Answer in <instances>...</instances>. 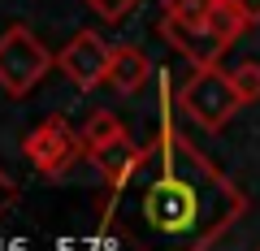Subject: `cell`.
I'll return each instance as SVG.
<instances>
[{"label":"cell","instance_id":"cell-1","mask_svg":"<svg viewBox=\"0 0 260 251\" xmlns=\"http://www.w3.org/2000/svg\"><path fill=\"white\" fill-rule=\"evenodd\" d=\"M243 208V191L165 113L160 134L113 186L104 221L135 251H208Z\"/></svg>","mask_w":260,"mask_h":251},{"label":"cell","instance_id":"cell-2","mask_svg":"<svg viewBox=\"0 0 260 251\" xmlns=\"http://www.w3.org/2000/svg\"><path fill=\"white\" fill-rule=\"evenodd\" d=\"M243 104L247 100L234 87V74H225L217 65H195V74H186V83L178 87V109L200 130H221Z\"/></svg>","mask_w":260,"mask_h":251},{"label":"cell","instance_id":"cell-3","mask_svg":"<svg viewBox=\"0 0 260 251\" xmlns=\"http://www.w3.org/2000/svg\"><path fill=\"white\" fill-rule=\"evenodd\" d=\"M52 65V52L39 44V35L30 26H9L0 35V91L22 100V95L35 91V83L48 74Z\"/></svg>","mask_w":260,"mask_h":251},{"label":"cell","instance_id":"cell-4","mask_svg":"<svg viewBox=\"0 0 260 251\" xmlns=\"http://www.w3.org/2000/svg\"><path fill=\"white\" fill-rule=\"evenodd\" d=\"M22 156L35 165V173L65 177L78 160L87 156V143H83V134H78L65 117H48V121H39L35 130H26V139H22Z\"/></svg>","mask_w":260,"mask_h":251},{"label":"cell","instance_id":"cell-5","mask_svg":"<svg viewBox=\"0 0 260 251\" xmlns=\"http://www.w3.org/2000/svg\"><path fill=\"white\" fill-rule=\"evenodd\" d=\"M109 61H113V48L104 44L95 30H78V35L56 52L61 74L70 78L78 91H95V87H104V78H109Z\"/></svg>","mask_w":260,"mask_h":251},{"label":"cell","instance_id":"cell-6","mask_svg":"<svg viewBox=\"0 0 260 251\" xmlns=\"http://www.w3.org/2000/svg\"><path fill=\"white\" fill-rule=\"evenodd\" d=\"M160 35L174 44V52H182L191 65H217V56L225 52L213 39V30L204 22H178V18H160Z\"/></svg>","mask_w":260,"mask_h":251},{"label":"cell","instance_id":"cell-7","mask_svg":"<svg viewBox=\"0 0 260 251\" xmlns=\"http://www.w3.org/2000/svg\"><path fill=\"white\" fill-rule=\"evenodd\" d=\"M148 78H152V61H148L135 44H117V48H113L109 78H104L109 91H117V95H139L143 87H148Z\"/></svg>","mask_w":260,"mask_h":251},{"label":"cell","instance_id":"cell-8","mask_svg":"<svg viewBox=\"0 0 260 251\" xmlns=\"http://www.w3.org/2000/svg\"><path fill=\"white\" fill-rule=\"evenodd\" d=\"M139 152H143V148H135V143H130V134H117V139H109V143H100V148H91V152H87V160L100 169V177L109 182V191H113V186H117L121 177L135 169Z\"/></svg>","mask_w":260,"mask_h":251},{"label":"cell","instance_id":"cell-9","mask_svg":"<svg viewBox=\"0 0 260 251\" xmlns=\"http://www.w3.org/2000/svg\"><path fill=\"white\" fill-rule=\"evenodd\" d=\"M204 26L213 30V39H217V44H221V48H230L234 39H239L243 30L251 26V22L243 18V9H239V0H217L213 9H208V18H204Z\"/></svg>","mask_w":260,"mask_h":251},{"label":"cell","instance_id":"cell-10","mask_svg":"<svg viewBox=\"0 0 260 251\" xmlns=\"http://www.w3.org/2000/svg\"><path fill=\"white\" fill-rule=\"evenodd\" d=\"M78 134H83L87 152H91V148H100V143H109V139H117V134H126V126L117 121V113H109V109H95Z\"/></svg>","mask_w":260,"mask_h":251},{"label":"cell","instance_id":"cell-11","mask_svg":"<svg viewBox=\"0 0 260 251\" xmlns=\"http://www.w3.org/2000/svg\"><path fill=\"white\" fill-rule=\"evenodd\" d=\"M213 5H217V0H165V18H178V22H204Z\"/></svg>","mask_w":260,"mask_h":251},{"label":"cell","instance_id":"cell-12","mask_svg":"<svg viewBox=\"0 0 260 251\" xmlns=\"http://www.w3.org/2000/svg\"><path fill=\"white\" fill-rule=\"evenodd\" d=\"M234 74V87H239V95L243 100H260V61H243V65H234L230 69Z\"/></svg>","mask_w":260,"mask_h":251},{"label":"cell","instance_id":"cell-13","mask_svg":"<svg viewBox=\"0 0 260 251\" xmlns=\"http://www.w3.org/2000/svg\"><path fill=\"white\" fill-rule=\"evenodd\" d=\"M83 5L95 13V18H104V22H121L139 0H83Z\"/></svg>","mask_w":260,"mask_h":251},{"label":"cell","instance_id":"cell-14","mask_svg":"<svg viewBox=\"0 0 260 251\" xmlns=\"http://www.w3.org/2000/svg\"><path fill=\"white\" fill-rule=\"evenodd\" d=\"M13 204H18V182H13V177L5 173V169H0V217L9 212Z\"/></svg>","mask_w":260,"mask_h":251},{"label":"cell","instance_id":"cell-15","mask_svg":"<svg viewBox=\"0 0 260 251\" xmlns=\"http://www.w3.org/2000/svg\"><path fill=\"white\" fill-rule=\"evenodd\" d=\"M239 9H243V18H247L251 26L260 22V0H239Z\"/></svg>","mask_w":260,"mask_h":251},{"label":"cell","instance_id":"cell-16","mask_svg":"<svg viewBox=\"0 0 260 251\" xmlns=\"http://www.w3.org/2000/svg\"><path fill=\"white\" fill-rule=\"evenodd\" d=\"M256 251H260V247H256Z\"/></svg>","mask_w":260,"mask_h":251}]
</instances>
